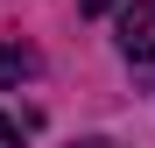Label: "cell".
<instances>
[{
  "mask_svg": "<svg viewBox=\"0 0 155 148\" xmlns=\"http://www.w3.org/2000/svg\"><path fill=\"white\" fill-rule=\"evenodd\" d=\"M113 49H120L127 64H148V57H155V0L120 7V21H113Z\"/></svg>",
  "mask_w": 155,
  "mask_h": 148,
  "instance_id": "6da1fadb",
  "label": "cell"
},
{
  "mask_svg": "<svg viewBox=\"0 0 155 148\" xmlns=\"http://www.w3.org/2000/svg\"><path fill=\"white\" fill-rule=\"evenodd\" d=\"M35 49H21V42H0V85H21V78H35Z\"/></svg>",
  "mask_w": 155,
  "mask_h": 148,
  "instance_id": "7a4b0ae2",
  "label": "cell"
},
{
  "mask_svg": "<svg viewBox=\"0 0 155 148\" xmlns=\"http://www.w3.org/2000/svg\"><path fill=\"white\" fill-rule=\"evenodd\" d=\"M0 148H21V127H14L7 113H0Z\"/></svg>",
  "mask_w": 155,
  "mask_h": 148,
  "instance_id": "3957f363",
  "label": "cell"
},
{
  "mask_svg": "<svg viewBox=\"0 0 155 148\" xmlns=\"http://www.w3.org/2000/svg\"><path fill=\"white\" fill-rule=\"evenodd\" d=\"M78 7H85V14H106V7H113V0H78Z\"/></svg>",
  "mask_w": 155,
  "mask_h": 148,
  "instance_id": "277c9868",
  "label": "cell"
},
{
  "mask_svg": "<svg viewBox=\"0 0 155 148\" xmlns=\"http://www.w3.org/2000/svg\"><path fill=\"white\" fill-rule=\"evenodd\" d=\"M78 148H106V141H78Z\"/></svg>",
  "mask_w": 155,
  "mask_h": 148,
  "instance_id": "5b68a950",
  "label": "cell"
}]
</instances>
